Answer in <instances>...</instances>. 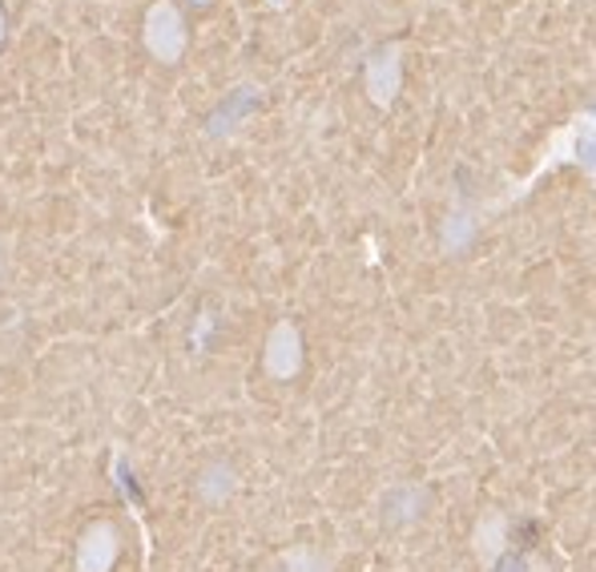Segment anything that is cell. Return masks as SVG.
Returning <instances> with one entry per match:
<instances>
[{
  "instance_id": "6da1fadb",
  "label": "cell",
  "mask_w": 596,
  "mask_h": 572,
  "mask_svg": "<svg viewBox=\"0 0 596 572\" xmlns=\"http://www.w3.org/2000/svg\"><path fill=\"white\" fill-rule=\"evenodd\" d=\"M403 85V57H399V45H387L379 57H371L367 65V93H371L375 105H391Z\"/></svg>"
},
{
  "instance_id": "7a4b0ae2",
  "label": "cell",
  "mask_w": 596,
  "mask_h": 572,
  "mask_svg": "<svg viewBox=\"0 0 596 572\" xmlns=\"http://www.w3.org/2000/svg\"><path fill=\"white\" fill-rule=\"evenodd\" d=\"M504 536H508V524H504V516L500 512H484L480 516V524H475V557L484 560L488 569H496L500 552H504Z\"/></svg>"
},
{
  "instance_id": "3957f363",
  "label": "cell",
  "mask_w": 596,
  "mask_h": 572,
  "mask_svg": "<svg viewBox=\"0 0 596 572\" xmlns=\"http://www.w3.org/2000/svg\"><path fill=\"white\" fill-rule=\"evenodd\" d=\"M295 367H298V339L290 327H283V331L271 339V371L290 375Z\"/></svg>"
},
{
  "instance_id": "277c9868",
  "label": "cell",
  "mask_w": 596,
  "mask_h": 572,
  "mask_svg": "<svg viewBox=\"0 0 596 572\" xmlns=\"http://www.w3.org/2000/svg\"><path fill=\"white\" fill-rule=\"evenodd\" d=\"M472 234H475L472 214H463V210H451V214H447V222H444V247L451 250V254L468 247V242H472Z\"/></svg>"
}]
</instances>
